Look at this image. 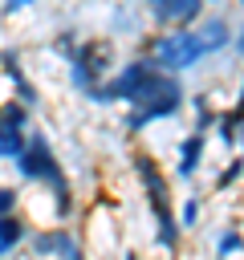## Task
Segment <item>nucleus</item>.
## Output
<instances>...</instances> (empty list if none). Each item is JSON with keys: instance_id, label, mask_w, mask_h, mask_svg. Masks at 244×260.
<instances>
[{"instance_id": "21", "label": "nucleus", "mask_w": 244, "mask_h": 260, "mask_svg": "<svg viewBox=\"0 0 244 260\" xmlns=\"http://www.w3.org/2000/svg\"><path fill=\"white\" fill-rule=\"evenodd\" d=\"M232 45H236V53H244V28H240V32L232 37Z\"/></svg>"}, {"instance_id": "25", "label": "nucleus", "mask_w": 244, "mask_h": 260, "mask_svg": "<svg viewBox=\"0 0 244 260\" xmlns=\"http://www.w3.org/2000/svg\"><path fill=\"white\" fill-rule=\"evenodd\" d=\"M102 260H106V256H102Z\"/></svg>"}, {"instance_id": "12", "label": "nucleus", "mask_w": 244, "mask_h": 260, "mask_svg": "<svg viewBox=\"0 0 244 260\" xmlns=\"http://www.w3.org/2000/svg\"><path fill=\"white\" fill-rule=\"evenodd\" d=\"M195 32L203 37V45H207L211 53H220V49H228V45H232V28H228V20H224L220 12H211V16H203Z\"/></svg>"}, {"instance_id": "7", "label": "nucleus", "mask_w": 244, "mask_h": 260, "mask_svg": "<svg viewBox=\"0 0 244 260\" xmlns=\"http://www.w3.org/2000/svg\"><path fill=\"white\" fill-rule=\"evenodd\" d=\"M24 244H28V252H33L37 260H85V256H89L85 236H81L77 228H61V223H53V228H33Z\"/></svg>"}, {"instance_id": "9", "label": "nucleus", "mask_w": 244, "mask_h": 260, "mask_svg": "<svg viewBox=\"0 0 244 260\" xmlns=\"http://www.w3.org/2000/svg\"><path fill=\"white\" fill-rule=\"evenodd\" d=\"M159 28H191L203 16V0H142Z\"/></svg>"}, {"instance_id": "13", "label": "nucleus", "mask_w": 244, "mask_h": 260, "mask_svg": "<svg viewBox=\"0 0 244 260\" xmlns=\"http://www.w3.org/2000/svg\"><path fill=\"white\" fill-rule=\"evenodd\" d=\"M0 73H4L8 81L24 77V53H20L16 45H0Z\"/></svg>"}, {"instance_id": "14", "label": "nucleus", "mask_w": 244, "mask_h": 260, "mask_svg": "<svg viewBox=\"0 0 244 260\" xmlns=\"http://www.w3.org/2000/svg\"><path fill=\"white\" fill-rule=\"evenodd\" d=\"M77 45H81V32H73V28H61V32L53 37V45H49V49H53V53H57V57L69 65V61L77 57Z\"/></svg>"}, {"instance_id": "15", "label": "nucleus", "mask_w": 244, "mask_h": 260, "mask_svg": "<svg viewBox=\"0 0 244 260\" xmlns=\"http://www.w3.org/2000/svg\"><path fill=\"white\" fill-rule=\"evenodd\" d=\"M12 98H16V102H20L24 110H37V106H41V89H37V81H33L28 73L12 81Z\"/></svg>"}, {"instance_id": "2", "label": "nucleus", "mask_w": 244, "mask_h": 260, "mask_svg": "<svg viewBox=\"0 0 244 260\" xmlns=\"http://www.w3.org/2000/svg\"><path fill=\"white\" fill-rule=\"evenodd\" d=\"M142 53L163 69V73H187L195 69L203 57H211V49L203 45V37L195 28H163L155 37L142 41Z\"/></svg>"}, {"instance_id": "3", "label": "nucleus", "mask_w": 244, "mask_h": 260, "mask_svg": "<svg viewBox=\"0 0 244 260\" xmlns=\"http://www.w3.org/2000/svg\"><path fill=\"white\" fill-rule=\"evenodd\" d=\"M134 175H138L142 195H146V203H150V215H155V223H159V244H163L167 252H175V248H179V219H175V211H171V183H167V175L159 171V162H155L150 154H134Z\"/></svg>"}, {"instance_id": "22", "label": "nucleus", "mask_w": 244, "mask_h": 260, "mask_svg": "<svg viewBox=\"0 0 244 260\" xmlns=\"http://www.w3.org/2000/svg\"><path fill=\"white\" fill-rule=\"evenodd\" d=\"M236 138H240V150H244V122H240V134H236Z\"/></svg>"}, {"instance_id": "20", "label": "nucleus", "mask_w": 244, "mask_h": 260, "mask_svg": "<svg viewBox=\"0 0 244 260\" xmlns=\"http://www.w3.org/2000/svg\"><path fill=\"white\" fill-rule=\"evenodd\" d=\"M236 248H244L240 236H224V240H220V256H228V252H236Z\"/></svg>"}, {"instance_id": "6", "label": "nucleus", "mask_w": 244, "mask_h": 260, "mask_svg": "<svg viewBox=\"0 0 244 260\" xmlns=\"http://www.w3.org/2000/svg\"><path fill=\"white\" fill-rule=\"evenodd\" d=\"M159 73V65L146 57V53H138V57H130L126 65H118L98 89H94V98L89 102H102V106H110V102H122V106H130L142 89H146V81Z\"/></svg>"}, {"instance_id": "23", "label": "nucleus", "mask_w": 244, "mask_h": 260, "mask_svg": "<svg viewBox=\"0 0 244 260\" xmlns=\"http://www.w3.org/2000/svg\"><path fill=\"white\" fill-rule=\"evenodd\" d=\"M4 260H12V256H4Z\"/></svg>"}, {"instance_id": "11", "label": "nucleus", "mask_w": 244, "mask_h": 260, "mask_svg": "<svg viewBox=\"0 0 244 260\" xmlns=\"http://www.w3.org/2000/svg\"><path fill=\"white\" fill-rule=\"evenodd\" d=\"M203 146H207V134H203V130H191V134L179 142V150H175V171H179V179H191V175L199 171Z\"/></svg>"}, {"instance_id": "10", "label": "nucleus", "mask_w": 244, "mask_h": 260, "mask_svg": "<svg viewBox=\"0 0 244 260\" xmlns=\"http://www.w3.org/2000/svg\"><path fill=\"white\" fill-rule=\"evenodd\" d=\"M28 232H33V223L24 219V211L0 215V260H4V256H16V252L24 248V240H28Z\"/></svg>"}, {"instance_id": "8", "label": "nucleus", "mask_w": 244, "mask_h": 260, "mask_svg": "<svg viewBox=\"0 0 244 260\" xmlns=\"http://www.w3.org/2000/svg\"><path fill=\"white\" fill-rule=\"evenodd\" d=\"M28 130H33V110H24L16 98H4L0 102V162L12 167V158L28 142Z\"/></svg>"}, {"instance_id": "18", "label": "nucleus", "mask_w": 244, "mask_h": 260, "mask_svg": "<svg viewBox=\"0 0 244 260\" xmlns=\"http://www.w3.org/2000/svg\"><path fill=\"white\" fill-rule=\"evenodd\" d=\"M37 0H0V16H20V12H28Z\"/></svg>"}, {"instance_id": "19", "label": "nucleus", "mask_w": 244, "mask_h": 260, "mask_svg": "<svg viewBox=\"0 0 244 260\" xmlns=\"http://www.w3.org/2000/svg\"><path fill=\"white\" fill-rule=\"evenodd\" d=\"M195 215H199V203H195V199H187V203H183V211H179V228H191V223H195Z\"/></svg>"}, {"instance_id": "5", "label": "nucleus", "mask_w": 244, "mask_h": 260, "mask_svg": "<svg viewBox=\"0 0 244 260\" xmlns=\"http://www.w3.org/2000/svg\"><path fill=\"white\" fill-rule=\"evenodd\" d=\"M114 61H118L114 41H106V37H85V41L77 45V57L69 61V85H73L81 98H94V89L114 73Z\"/></svg>"}, {"instance_id": "4", "label": "nucleus", "mask_w": 244, "mask_h": 260, "mask_svg": "<svg viewBox=\"0 0 244 260\" xmlns=\"http://www.w3.org/2000/svg\"><path fill=\"white\" fill-rule=\"evenodd\" d=\"M12 171L20 175V183H28V187H45V191L69 183V175H65L57 150L49 146L45 130H28V142H24V150L12 158Z\"/></svg>"}, {"instance_id": "17", "label": "nucleus", "mask_w": 244, "mask_h": 260, "mask_svg": "<svg viewBox=\"0 0 244 260\" xmlns=\"http://www.w3.org/2000/svg\"><path fill=\"white\" fill-rule=\"evenodd\" d=\"M191 110H195V130H203V134H207V126L216 122V110H211V102H207L203 93H195V98H191Z\"/></svg>"}, {"instance_id": "24", "label": "nucleus", "mask_w": 244, "mask_h": 260, "mask_svg": "<svg viewBox=\"0 0 244 260\" xmlns=\"http://www.w3.org/2000/svg\"><path fill=\"white\" fill-rule=\"evenodd\" d=\"M240 8H244V0H240Z\"/></svg>"}, {"instance_id": "1", "label": "nucleus", "mask_w": 244, "mask_h": 260, "mask_svg": "<svg viewBox=\"0 0 244 260\" xmlns=\"http://www.w3.org/2000/svg\"><path fill=\"white\" fill-rule=\"evenodd\" d=\"M183 106H187V89H183L179 73H163V69H159V73L146 81V89L130 102V114H126V134H142L146 126L175 118Z\"/></svg>"}, {"instance_id": "16", "label": "nucleus", "mask_w": 244, "mask_h": 260, "mask_svg": "<svg viewBox=\"0 0 244 260\" xmlns=\"http://www.w3.org/2000/svg\"><path fill=\"white\" fill-rule=\"evenodd\" d=\"M24 211V191L12 183H0V215H16Z\"/></svg>"}]
</instances>
